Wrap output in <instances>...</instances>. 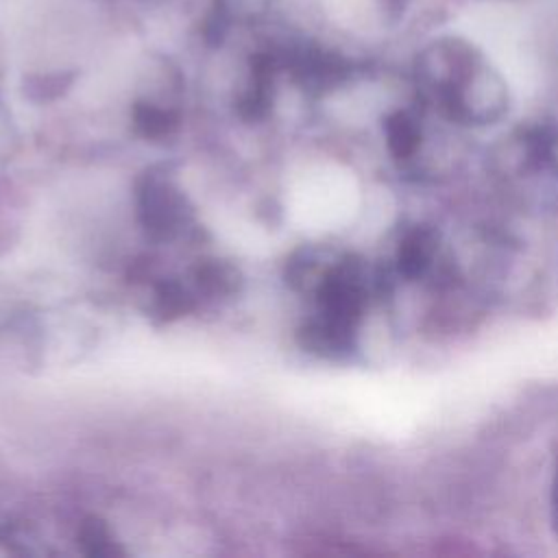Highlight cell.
<instances>
[{
    "instance_id": "1",
    "label": "cell",
    "mask_w": 558,
    "mask_h": 558,
    "mask_svg": "<svg viewBox=\"0 0 558 558\" xmlns=\"http://www.w3.org/2000/svg\"><path fill=\"white\" fill-rule=\"evenodd\" d=\"M551 510H554V521H556V527H558V471H556L554 488H551Z\"/></svg>"
}]
</instances>
